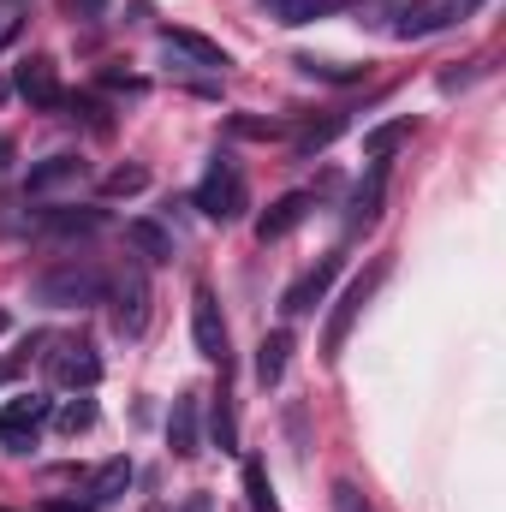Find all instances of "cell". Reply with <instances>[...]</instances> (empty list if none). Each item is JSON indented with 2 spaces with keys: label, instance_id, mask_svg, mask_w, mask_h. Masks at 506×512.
I'll list each match as a JSON object with an SVG mask.
<instances>
[{
  "label": "cell",
  "instance_id": "1",
  "mask_svg": "<svg viewBox=\"0 0 506 512\" xmlns=\"http://www.w3.org/2000/svg\"><path fill=\"white\" fill-rule=\"evenodd\" d=\"M191 203H197V215L203 221H239L245 209H251V191H245V173H239V161L233 155H215L209 161V173L197 179V191H191Z\"/></svg>",
  "mask_w": 506,
  "mask_h": 512
},
{
  "label": "cell",
  "instance_id": "2",
  "mask_svg": "<svg viewBox=\"0 0 506 512\" xmlns=\"http://www.w3.org/2000/svg\"><path fill=\"white\" fill-rule=\"evenodd\" d=\"M102 292H108V280H102L90 262H66V268H48V274L36 280V298H42V304H54V310L102 304Z\"/></svg>",
  "mask_w": 506,
  "mask_h": 512
},
{
  "label": "cell",
  "instance_id": "3",
  "mask_svg": "<svg viewBox=\"0 0 506 512\" xmlns=\"http://www.w3.org/2000/svg\"><path fill=\"white\" fill-rule=\"evenodd\" d=\"M477 6H483V0H405V6L393 12V36H399V42H423V36H435V30L465 24Z\"/></svg>",
  "mask_w": 506,
  "mask_h": 512
},
{
  "label": "cell",
  "instance_id": "4",
  "mask_svg": "<svg viewBox=\"0 0 506 512\" xmlns=\"http://www.w3.org/2000/svg\"><path fill=\"white\" fill-rule=\"evenodd\" d=\"M381 274H387V262H370V274H358V280L340 292V304H334V316H328V334H322V352H328V358H340V352H346V334H352V322L364 316V304L376 298Z\"/></svg>",
  "mask_w": 506,
  "mask_h": 512
},
{
  "label": "cell",
  "instance_id": "5",
  "mask_svg": "<svg viewBox=\"0 0 506 512\" xmlns=\"http://www.w3.org/2000/svg\"><path fill=\"white\" fill-rule=\"evenodd\" d=\"M191 340L209 364H227V322H221V298L209 286L191 292Z\"/></svg>",
  "mask_w": 506,
  "mask_h": 512
},
{
  "label": "cell",
  "instance_id": "6",
  "mask_svg": "<svg viewBox=\"0 0 506 512\" xmlns=\"http://www.w3.org/2000/svg\"><path fill=\"white\" fill-rule=\"evenodd\" d=\"M161 54L179 60V66H197V72H227L233 66L227 48L209 42V36H197V30H161Z\"/></svg>",
  "mask_w": 506,
  "mask_h": 512
},
{
  "label": "cell",
  "instance_id": "7",
  "mask_svg": "<svg viewBox=\"0 0 506 512\" xmlns=\"http://www.w3.org/2000/svg\"><path fill=\"white\" fill-rule=\"evenodd\" d=\"M143 322H149V274L126 262V274H120V286H114V328L120 334H143Z\"/></svg>",
  "mask_w": 506,
  "mask_h": 512
},
{
  "label": "cell",
  "instance_id": "8",
  "mask_svg": "<svg viewBox=\"0 0 506 512\" xmlns=\"http://www.w3.org/2000/svg\"><path fill=\"white\" fill-rule=\"evenodd\" d=\"M48 370H54V382L60 387H84V393L102 382V358H96L90 340H60V352L48 358Z\"/></svg>",
  "mask_w": 506,
  "mask_h": 512
},
{
  "label": "cell",
  "instance_id": "9",
  "mask_svg": "<svg viewBox=\"0 0 506 512\" xmlns=\"http://www.w3.org/2000/svg\"><path fill=\"white\" fill-rule=\"evenodd\" d=\"M381 203H387V161H376V167L358 179V191H352V209H346V233H352V239L370 233L381 221Z\"/></svg>",
  "mask_w": 506,
  "mask_h": 512
},
{
  "label": "cell",
  "instance_id": "10",
  "mask_svg": "<svg viewBox=\"0 0 506 512\" xmlns=\"http://www.w3.org/2000/svg\"><path fill=\"white\" fill-rule=\"evenodd\" d=\"M334 274H340V256H322L310 274H298L292 286H286V298H280V310L286 316H310L322 298H328V286H334Z\"/></svg>",
  "mask_w": 506,
  "mask_h": 512
},
{
  "label": "cell",
  "instance_id": "11",
  "mask_svg": "<svg viewBox=\"0 0 506 512\" xmlns=\"http://www.w3.org/2000/svg\"><path fill=\"white\" fill-rule=\"evenodd\" d=\"M48 411H54V405H48V399H36V393H30V399L0 405V441H6V447H30V441H36V429L48 423Z\"/></svg>",
  "mask_w": 506,
  "mask_h": 512
},
{
  "label": "cell",
  "instance_id": "12",
  "mask_svg": "<svg viewBox=\"0 0 506 512\" xmlns=\"http://www.w3.org/2000/svg\"><path fill=\"white\" fill-rule=\"evenodd\" d=\"M12 90L30 102V108H42V114H54L66 96H60V78H54V66L48 60H24L18 72H12Z\"/></svg>",
  "mask_w": 506,
  "mask_h": 512
},
{
  "label": "cell",
  "instance_id": "13",
  "mask_svg": "<svg viewBox=\"0 0 506 512\" xmlns=\"http://www.w3.org/2000/svg\"><path fill=\"white\" fill-rule=\"evenodd\" d=\"M304 215H310V191H286V197H274V203L262 209L256 239H262V245H274V239H286L292 227H304Z\"/></svg>",
  "mask_w": 506,
  "mask_h": 512
},
{
  "label": "cell",
  "instance_id": "14",
  "mask_svg": "<svg viewBox=\"0 0 506 512\" xmlns=\"http://www.w3.org/2000/svg\"><path fill=\"white\" fill-rule=\"evenodd\" d=\"M167 447L173 459H191L197 453V393H179L173 411H167Z\"/></svg>",
  "mask_w": 506,
  "mask_h": 512
},
{
  "label": "cell",
  "instance_id": "15",
  "mask_svg": "<svg viewBox=\"0 0 506 512\" xmlns=\"http://www.w3.org/2000/svg\"><path fill=\"white\" fill-rule=\"evenodd\" d=\"M126 245L143 262H173V251H179V239L161 227V221H126Z\"/></svg>",
  "mask_w": 506,
  "mask_h": 512
},
{
  "label": "cell",
  "instance_id": "16",
  "mask_svg": "<svg viewBox=\"0 0 506 512\" xmlns=\"http://www.w3.org/2000/svg\"><path fill=\"white\" fill-rule=\"evenodd\" d=\"M286 358H292V334H286V328L262 334V346H256V382H262V387H280V376H286Z\"/></svg>",
  "mask_w": 506,
  "mask_h": 512
},
{
  "label": "cell",
  "instance_id": "17",
  "mask_svg": "<svg viewBox=\"0 0 506 512\" xmlns=\"http://www.w3.org/2000/svg\"><path fill=\"white\" fill-rule=\"evenodd\" d=\"M72 179H84V161H78V155H48V161H36V167H30V179H24V191L36 197V191H54V185H72Z\"/></svg>",
  "mask_w": 506,
  "mask_h": 512
},
{
  "label": "cell",
  "instance_id": "18",
  "mask_svg": "<svg viewBox=\"0 0 506 512\" xmlns=\"http://www.w3.org/2000/svg\"><path fill=\"white\" fill-rule=\"evenodd\" d=\"M131 477H137V471H131V459H108V465L96 471V483H90V507H96V512L114 507V501L131 489Z\"/></svg>",
  "mask_w": 506,
  "mask_h": 512
},
{
  "label": "cell",
  "instance_id": "19",
  "mask_svg": "<svg viewBox=\"0 0 506 512\" xmlns=\"http://www.w3.org/2000/svg\"><path fill=\"white\" fill-rule=\"evenodd\" d=\"M36 227L42 233H96L102 227V209H48Z\"/></svg>",
  "mask_w": 506,
  "mask_h": 512
},
{
  "label": "cell",
  "instance_id": "20",
  "mask_svg": "<svg viewBox=\"0 0 506 512\" xmlns=\"http://www.w3.org/2000/svg\"><path fill=\"white\" fill-rule=\"evenodd\" d=\"M405 137H411V120H387V126L364 131V155H370V161H387V155H393Z\"/></svg>",
  "mask_w": 506,
  "mask_h": 512
},
{
  "label": "cell",
  "instance_id": "21",
  "mask_svg": "<svg viewBox=\"0 0 506 512\" xmlns=\"http://www.w3.org/2000/svg\"><path fill=\"white\" fill-rule=\"evenodd\" d=\"M334 0H268V18L274 24H316Z\"/></svg>",
  "mask_w": 506,
  "mask_h": 512
},
{
  "label": "cell",
  "instance_id": "22",
  "mask_svg": "<svg viewBox=\"0 0 506 512\" xmlns=\"http://www.w3.org/2000/svg\"><path fill=\"white\" fill-rule=\"evenodd\" d=\"M245 495H251V512H280L274 483H268V471H262V459H245Z\"/></svg>",
  "mask_w": 506,
  "mask_h": 512
},
{
  "label": "cell",
  "instance_id": "23",
  "mask_svg": "<svg viewBox=\"0 0 506 512\" xmlns=\"http://www.w3.org/2000/svg\"><path fill=\"white\" fill-rule=\"evenodd\" d=\"M48 417L60 423V435H84V429L96 423V399H84V393H78L72 405H60V411H48Z\"/></svg>",
  "mask_w": 506,
  "mask_h": 512
},
{
  "label": "cell",
  "instance_id": "24",
  "mask_svg": "<svg viewBox=\"0 0 506 512\" xmlns=\"http://www.w3.org/2000/svg\"><path fill=\"white\" fill-rule=\"evenodd\" d=\"M340 131H346V114H328L322 126H304V131H298V143H292V149H298V155H316V149H328Z\"/></svg>",
  "mask_w": 506,
  "mask_h": 512
},
{
  "label": "cell",
  "instance_id": "25",
  "mask_svg": "<svg viewBox=\"0 0 506 512\" xmlns=\"http://www.w3.org/2000/svg\"><path fill=\"white\" fill-rule=\"evenodd\" d=\"M143 185H149V167H137V161H131V167H114V173L102 179V191H108V197H137Z\"/></svg>",
  "mask_w": 506,
  "mask_h": 512
},
{
  "label": "cell",
  "instance_id": "26",
  "mask_svg": "<svg viewBox=\"0 0 506 512\" xmlns=\"http://www.w3.org/2000/svg\"><path fill=\"white\" fill-rule=\"evenodd\" d=\"M298 72H304V78H322V84H358V78H364L358 66H334V60H310V54L298 60Z\"/></svg>",
  "mask_w": 506,
  "mask_h": 512
},
{
  "label": "cell",
  "instance_id": "27",
  "mask_svg": "<svg viewBox=\"0 0 506 512\" xmlns=\"http://www.w3.org/2000/svg\"><path fill=\"white\" fill-rule=\"evenodd\" d=\"M215 441H221V453L239 447V423H233V399H227V387H221V399H215Z\"/></svg>",
  "mask_w": 506,
  "mask_h": 512
},
{
  "label": "cell",
  "instance_id": "28",
  "mask_svg": "<svg viewBox=\"0 0 506 512\" xmlns=\"http://www.w3.org/2000/svg\"><path fill=\"white\" fill-rule=\"evenodd\" d=\"M334 512H370V501H364L352 483H334Z\"/></svg>",
  "mask_w": 506,
  "mask_h": 512
},
{
  "label": "cell",
  "instance_id": "29",
  "mask_svg": "<svg viewBox=\"0 0 506 512\" xmlns=\"http://www.w3.org/2000/svg\"><path fill=\"white\" fill-rule=\"evenodd\" d=\"M233 131H239V137H274V120H233Z\"/></svg>",
  "mask_w": 506,
  "mask_h": 512
},
{
  "label": "cell",
  "instance_id": "30",
  "mask_svg": "<svg viewBox=\"0 0 506 512\" xmlns=\"http://www.w3.org/2000/svg\"><path fill=\"white\" fill-rule=\"evenodd\" d=\"M48 512H96L90 501H48Z\"/></svg>",
  "mask_w": 506,
  "mask_h": 512
},
{
  "label": "cell",
  "instance_id": "31",
  "mask_svg": "<svg viewBox=\"0 0 506 512\" xmlns=\"http://www.w3.org/2000/svg\"><path fill=\"white\" fill-rule=\"evenodd\" d=\"M72 6H84V12H90V18H96V12H102V0H72Z\"/></svg>",
  "mask_w": 506,
  "mask_h": 512
},
{
  "label": "cell",
  "instance_id": "32",
  "mask_svg": "<svg viewBox=\"0 0 506 512\" xmlns=\"http://www.w3.org/2000/svg\"><path fill=\"white\" fill-rule=\"evenodd\" d=\"M18 376V364H0V382H12Z\"/></svg>",
  "mask_w": 506,
  "mask_h": 512
},
{
  "label": "cell",
  "instance_id": "33",
  "mask_svg": "<svg viewBox=\"0 0 506 512\" xmlns=\"http://www.w3.org/2000/svg\"><path fill=\"white\" fill-rule=\"evenodd\" d=\"M6 161H12V143H6V137H0V167H6Z\"/></svg>",
  "mask_w": 506,
  "mask_h": 512
},
{
  "label": "cell",
  "instance_id": "34",
  "mask_svg": "<svg viewBox=\"0 0 506 512\" xmlns=\"http://www.w3.org/2000/svg\"><path fill=\"white\" fill-rule=\"evenodd\" d=\"M0 334H6V310H0Z\"/></svg>",
  "mask_w": 506,
  "mask_h": 512
},
{
  "label": "cell",
  "instance_id": "35",
  "mask_svg": "<svg viewBox=\"0 0 506 512\" xmlns=\"http://www.w3.org/2000/svg\"><path fill=\"white\" fill-rule=\"evenodd\" d=\"M149 512H161V507H149Z\"/></svg>",
  "mask_w": 506,
  "mask_h": 512
}]
</instances>
